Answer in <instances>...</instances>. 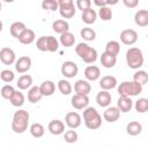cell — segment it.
<instances>
[{
  "instance_id": "1",
  "label": "cell",
  "mask_w": 148,
  "mask_h": 148,
  "mask_svg": "<svg viewBox=\"0 0 148 148\" xmlns=\"http://www.w3.org/2000/svg\"><path fill=\"white\" fill-rule=\"evenodd\" d=\"M29 118L30 114L27 110L20 109L15 111L12 120V130L13 132L17 134H22L28 130V124H29Z\"/></svg>"
},
{
  "instance_id": "2",
  "label": "cell",
  "mask_w": 148,
  "mask_h": 148,
  "mask_svg": "<svg viewBox=\"0 0 148 148\" xmlns=\"http://www.w3.org/2000/svg\"><path fill=\"white\" fill-rule=\"evenodd\" d=\"M83 121L87 128L97 130L102 125V117L98 111L92 106H87L83 110Z\"/></svg>"
},
{
  "instance_id": "3",
  "label": "cell",
  "mask_w": 148,
  "mask_h": 148,
  "mask_svg": "<svg viewBox=\"0 0 148 148\" xmlns=\"http://www.w3.org/2000/svg\"><path fill=\"white\" fill-rule=\"evenodd\" d=\"M75 52L86 64H92L97 60V51L87 43H79L75 46Z\"/></svg>"
},
{
  "instance_id": "4",
  "label": "cell",
  "mask_w": 148,
  "mask_h": 148,
  "mask_svg": "<svg viewBox=\"0 0 148 148\" xmlns=\"http://www.w3.org/2000/svg\"><path fill=\"white\" fill-rule=\"evenodd\" d=\"M126 64L132 69H139L145 61L142 51L139 47H130L126 51Z\"/></svg>"
},
{
  "instance_id": "5",
  "label": "cell",
  "mask_w": 148,
  "mask_h": 148,
  "mask_svg": "<svg viewBox=\"0 0 148 148\" xmlns=\"http://www.w3.org/2000/svg\"><path fill=\"white\" fill-rule=\"evenodd\" d=\"M142 88L143 87L141 84L134 81H124L118 86L117 91L121 97H132V96H138L142 91Z\"/></svg>"
},
{
  "instance_id": "6",
  "label": "cell",
  "mask_w": 148,
  "mask_h": 148,
  "mask_svg": "<svg viewBox=\"0 0 148 148\" xmlns=\"http://www.w3.org/2000/svg\"><path fill=\"white\" fill-rule=\"evenodd\" d=\"M36 46L42 52H56L59 49V40L53 36H42L37 39Z\"/></svg>"
},
{
  "instance_id": "7",
  "label": "cell",
  "mask_w": 148,
  "mask_h": 148,
  "mask_svg": "<svg viewBox=\"0 0 148 148\" xmlns=\"http://www.w3.org/2000/svg\"><path fill=\"white\" fill-rule=\"evenodd\" d=\"M58 9L64 18H71L75 15V5L73 0H59L58 1Z\"/></svg>"
},
{
  "instance_id": "8",
  "label": "cell",
  "mask_w": 148,
  "mask_h": 148,
  "mask_svg": "<svg viewBox=\"0 0 148 148\" xmlns=\"http://www.w3.org/2000/svg\"><path fill=\"white\" fill-rule=\"evenodd\" d=\"M60 71H61V74H62L65 77L72 79V77H74V76L77 75V73H79V67H77V65H76L74 61L68 60V61H65V62L61 65Z\"/></svg>"
},
{
  "instance_id": "9",
  "label": "cell",
  "mask_w": 148,
  "mask_h": 148,
  "mask_svg": "<svg viewBox=\"0 0 148 148\" xmlns=\"http://www.w3.org/2000/svg\"><path fill=\"white\" fill-rule=\"evenodd\" d=\"M120 40L125 45H133L138 40V32L134 29H125L120 32Z\"/></svg>"
},
{
  "instance_id": "10",
  "label": "cell",
  "mask_w": 148,
  "mask_h": 148,
  "mask_svg": "<svg viewBox=\"0 0 148 148\" xmlns=\"http://www.w3.org/2000/svg\"><path fill=\"white\" fill-rule=\"evenodd\" d=\"M31 58L28 56H22L20 57L16 61H15V69L16 72H18L20 74H24L27 73L30 68H31Z\"/></svg>"
},
{
  "instance_id": "11",
  "label": "cell",
  "mask_w": 148,
  "mask_h": 148,
  "mask_svg": "<svg viewBox=\"0 0 148 148\" xmlns=\"http://www.w3.org/2000/svg\"><path fill=\"white\" fill-rule=\"evenodd\" d=\"M0 61L5 65H13L16 61L15 52L10 47H2L0 50Z\"/></svg>"
},
{
  "instance_id": "12",
  "label": "cell",
  "mask_w": 148,
  "mask_h": 148,
  "mask_svg": "<svg viewBox=\"0 0 148 148\" xmlns=\"http://www.w3.org/2000/svg\"><path fill=\"white\" fill-rule=\"evenodd\" d=\"M81 116L75 112V111H72V112H68L65 117V124L71 128V130H75L77 127H80L81 125Z\"/></svg>"
},
{
  "instance_id": "13",
  "label": "cell",
  "mask_w": 148,
  "mask_h": 148,
  "mask_svg": "<svg viewBox=\"0 0 148 148\" xmlns=\"http://www.w3.org/2000/svg\"><path fill=\"white\" fill-rule=\"evenodd\" d=\"M71 104L76 110H84L89 104V97L84 95H74L71 99Z\"/></svg>"
},
{
  "instance_id": "14",
  "label": "cell",
  "mask_w": 148,
  "mask_h": 148,
  "mask_svg": "<svg viewBox=\"0 0 148 148\" xmlns=\"http://www.w3.org/2000/svg\"><path fill=\"white\" fill-rule=\"evenodd\" d=\"M74 90L76 92V95H84V96H88L89 92L91 91V86L90 83L87 81V80H77L75 83H74Z\"/></svg>"
},
{
  "instance_id": "15",
  "label": "cell",
  "mask_w": 148,
  "mask_h": 148,
  "mask_svg": "<svg viewBox=\"0 0 148 148\" xmlns=\"http://www.w3.org/2000/svg\"><path fill=\"white\" fill-rule=\"evenodd\" d=\"M117 79L113 75H105L99 80V87L102 90H111L117 87Z\"/></svg>"
},
{
  "instance_id": "16",
  "label": "cell",
  "mask_w": 148,
  "mask_h": 148,
  "mask_svg": "<svg viewBox=\"0 0 148 148\" xmlns=\"http://www.w3.org/2000/svg\"><path fill=\"white\" fill-rule=\"evenodd\" d=\"M132 108H133V101L131 99V97L119 96V98L117 101V109L119 110V112L127 113L132 110Z\"/></svg>"
},
{
  "instance_id": "17",
  "label": "cell",
  "mask_w": 148,
  "mask_h": 148,
  "mask_svg": "<svg viewBox=\"0 0 148 148\" xmlns=\"http://www.w3.org/2000/svg\"><path fill=\"white\" fill-rule=\"evenodd\" d=\"M119 117H120V112L117 109V106H108L103 112V118L108 123H114L119 119Z\"/></svg>"
},
{
  "instance_id": "18",
  "label": "cell",
  "mask_w": 148,
  "mask_h": 148,
  "mask_svg": "<svg viewBox=\"0 0 148 148\" xmlns=\"http://www.w3.org/2000/svg\"><path fill=\"white\" fill-rule=\"evenodd\" d=\"M49 132L53 135H60L65 133V124L59 119H53L49 123Z\"/></svg>"
},
{
  "instance_id": "19",
  "label": "cell",
  "mask_w": 148,
  "mask_h": 148,
  "mask_svg": "<svg viewBox=\"0 0 148 148\" xmlns=\"http://www.w3.org/2000/svg\"><path fill=\"white\" fill-rule=\"evenodd\" d=\"M84 76L87 81H96L101 77V69L98 66L95 65H89L84 69Z\"/></svg>"
},
{
  "instance_id": "20",
  "label": "cell",
  "mask_w": 148,
  "mask_h": 148,
  "mask_svg": "<svg viewBox=\"0 0 148 148\" xmlns=\"http://www.w3.org/2000/svg\"><path fill=\"white\" fill-rule=\"evenodd\" d=\"M111 99H112V96L106 90H101L97 94V96H96V102H97V104L101 108H108V106H110Z\"/></svg>"
},
{
  "instance_id": "21",
  "label": "cell",
  "mask_w": 148,
  "mask_h": 148,
  "mask_svg": "<svg viewBox=\"0 0 148 148\" xmlns=\"http://www.w3.org/2000/svg\"><path fill=\"white\" fill-rule=\"evenodd\" d=\"M39 90H40L42 96H52L56 91V84L51 80L43 81L39 86Z\"/></svg>"
},
{
  "instance_id": "22",
  "label": "cell",
  "mask_w": 148,
  "mask_h": 148,
  "mask_svg": "<svg viewBox=\"0 0 148 148\" xmlns=\"http://www.w3.org/2000/svg\"><path fill=\"white\" fill-rule=\"evenodd\" d=\"M134 22L139 27H147L148 25V10L147 9H139L134 15Z\"/></svg>"
},
{
  "instance_id": "23",
  "label": "cell",
  "mask_w": 148,
  "mask_h": 148,
  "mask_svg": "<svg viewBox=\"0 0 148 148\" xmlns=\"http://www.w3.org/2000/svg\"><path fill=\"white\" fill-rule=\"evenodd\" d=\"M35 38H36L35 31L31 30V29H28V28H27V29L20 35V37H18L17 39H18V42H20L21 44L29 45V44H31V43L35 42Z\"/></svg>"
},
{
  "instance_id": "24",
  "label": "cell",
  "mask_w": 148,
  "mask_h": 148,
  "mask_svg": "<svg viewBox=\"0 0 148 148\" xmlns=\"http://www.w3.org/2000/svg\"><path fill=\"white\" fill-rule=\"evenodd\" d=\"M52 29H53L54 32L61 35V34H64V32L69 31V23H68L67 21H65V20L59 18V20H56V21L52 23Z\"/></svg>"
},
{
  "instance_id": "25",
  "label": "cell",
  "mask_w": 148,
  "mask_h": 148,
  "mask_svg": "<svg viewBox=\"0 0 148 148\" xmlns=\"http://www.w3.org/2000/svg\"><path fill=\"white\" fill-rule=\"evenodd\" d=\"M31 84H32V76L29 75V74H23L18 77L17 82H16V86L18 89L21 90H25V89H30L31 88Z\"/></svg>"
},
{
  "instance_id": "26",
  "label": "cell",
  "mask_w": 148,
  "mask_h": 148,
  "mask_svg": "<svg viewBox=\"0 0 148 148\" xmlns=\"http://www.w3.org/2000/svg\"><path fill=\"white\" fill-rule=\"evenodd\" d=\"M81 20H82L86 24H92V23H95L96 20H97V13H96L95 9H92V8L86 9V10L82 12Z\"/></svg>"
},
{
  "instance_id": "27",
  "label": "cell",
  "mask_w": 148,
  "mask_h": 148,
  "mask_svg": "<svg viewBox=\"0 0 148 148\" xmlns=\"http://www.w3.org/2000/svg\"><path fill=\"white\" fill-rule=\"evenodd\" d=\"M27 29V25L23 23V22H20V21H16V22H13L10 28H9V31H10V35L15 38H18L20 35Z\"/></svg>"
},
{
  "instance_id": "28",
  "label": "cell",
  "mask_w": 148,
  "mask_h": 148,
  "mask_svg": "<svg viewBox=\"0 0 148 148\" xmlns=\"http://www.w3.org/2000/svg\"><path fill=\"white\" fill-rule=\"evenodd\" d=\"M141 132H142V125L139 121H134L133 120V121H130L126 125V133L128 135L135 136V135H139Z\"/></svg>"
},
{
  "instance_id": "29",
  "label": "cell",
  "mask_w": 148,
  "mask_h": 148,
  "mask_svg": "<svg viewBox=\"0 0 148 148\" xmlns=\"http://www.w3.org/2000/svg\"><path fill=\"white\" fill-rule=\"evenodd\" d=\"M104 52L110 54V56L117 57L120 52V44L117 40H109L105 45V51Z\"/></svg>"
},
{
  "instance_id": "30",
  "label": "cell",
  "mask_w": 148,
  "mask_h": 148,
  "mask_svg": "<svg viewBox=\"0 0 148 148\" xmlns=\"http://www.w3.org/2000/svg\"><path fill=\"white\" fill-rule=\"evenodd\" d=\"M59 43H60L62 46H65V47H71V46H73L74 43H75V37H74V35H73L72 32H69V31L64 32V34L60 35Z\"/></svg>"
},
{
  "instance_id": "31",
  "label": "cell",
  "mask_w": 148,
  "mask_h": 148,
  "mask_svg": "<svg viewBox=\"0 0 148 148\" xmlns=\"http://www.w3.org/2000/svg\"><path fill=\"white\" fill-rule=\"evenodd\" d=\"M101 64L105 68H112L117 64V57H113V56H110V54L103 52L101 56Z\"/></svg>"
},
{
  "instance_id": "32",
  "label": "cell",
  "mask_w": 148,
  "mask_h": 148,
  "mask_svg": "<svg viewBox=\"0 0 148 148\" xmlns=\"http://www.w3.org/2000/svg\"><path fill=\"white\" fill-rule=\"evenodd\" d=\"M42 94H40V90H39V87L37 86H34L31 87L29 90H28V101L30 103H37L42 99Z\"/></svg>"
},
{
  "instance_id": "33",
  "label": "cell",
  "mask_w": 148,
  "mask_h": 148,
  "mask_svg": "<svg viewBox=\"0 0 148 148\" xmlns=\"http://www.w3.org/2000/svg\"><path fill=\"white\" fill-rule=\"evenodd\" d=\"M29 131H30V134L34 136V138H42L45 133V128L42 124L39 123H34L31 124V126L29 127Z\"/></svg>"
},
{
  "instance_id": "34",
  "label": "cell",
  "mask_w": 148,
  "mask_h": 148,
  "mask_svg": "<svg viewBox=\"0 0 148 148\" xmlns=\"http://www.w3.org/2000/svg\"><path fill=\"white\" fill-rule=\"evenodd\" d=\"M10 104L13 105V106H16V108H20V106H22L23 104H24V101H25V98H24V95L21 92V91H18V90H15L14 91V94H13V96L10 97Z\"/></svg>"
},
{
  "instance_id": "35",
  "label": "cell",
  "mask_w": 148,
  "mask_h": 148,
  "mask_svg": "<svg viewBox=\"0 0 148 148\" xmlns=\"http://www.w3.org/2000/svg\"><path fill=\"white\" fill-rule=\"evenodd\" d=\"M133 81L139 83V84H141L143 87L148 82V74H147V72L146 71H140V69L136 71L134 73V75H133Z\"/></svg>"
},
{
  "instance_id": "36",
  "label": "cell",
  "mask_w": 148,
  "mask_h": 148,
  "mask_svg": "<svg viewBox=\"0 0 148 148\" xmlns=\"http://www.w3.org/2000/svg\"><path fill=\"white\" fill-rule=\"evenodd\" d=\"M58 89L62 95H69L73 90V87L68 80L62 79V80H59L58 82Z\"/></svg>"
},
{
  "instance_id": "37",
  "label": "cell",
  "mask_w": 148,
  "mask_h": 148,
  "mask_svg": "<svg viewBox=\"0 0 148 148\" xmlns=\"http://www.w3.org/2000/svg\"><path fill=\"white\" fill-rule=\"evenodd\" d=\"M80 35H81V37H82L84 40H87V42L95 40V38H96V31H95L94 29H91V28H88V27L82 28L81 31H80Z\"/></svg>"
},
{
  "instance_id": "38",
  "label": "cell",
  "mask_w": 148,
  "mask_h": 148,
  "mask_svg": "<svg viewBox=\"0 0 148 148\" xmlns=\"http://www.w3.org/2000/svg\"><path fill=\"white\" fill-rule=\"evenodd\" d=\"M134 108H135L136 112H139V113H145V112H147V111H148V99L145 98V97L139 98V99L135 102Z\"/></svg>"
},
{
  "instance_id": "39",
  "label": "cell",
  "mask_w": 148,
  "mask_h": 148,
  "mask_svg": "<svg viewBox=\"0 0 148 148\" xmlns=\"http://www.w3.org/2000/svg\"><path fill=\"white\" fill-rule=\"evenodd\" d=\"M97 16H99V18L103 20V21H110L112 18V10L108 6L106 7H101L98 9Z\"/></svg>"
},
{
  "instance_id": "40",
  "label": "cell",
  "mask_w": 148,
  "mask_h": 148,
  "mask_svg": "<svg viewBox=\"0 0 148 148\" xmlns=\"http://www.w3.org/2000/svg\"><path fill=\"white\" fill-rule=\"evenodd\" d=\"M14 91H15V89H14L13 86H10V84H5V86L1 88V90H0V95H1V97L5 98V99H10V97H12L13 94H14Z\"/></svg>"
},
{
  "instance_id": "41",
  "label": "cell",
  "mask_w": 148,
  "mask_h": 148,
  "mask_svg": "<svg viewBox=\"0 0 148 148\" xmlns=\"http://www.w3.org/2000/svg\"><path fill=\"white\" fill-rule=\"evenodd\" d=\"M0 79H1L3 82H6V83H10V82L15 79V74H14V72L10 71V69H3V71H1V73H0Z\"/></svg>"
},
{
  "instance_id": "42",
  "label": "cell",
  "mask_w": 148,
  "mask_h": 148,
  "mask_svg": "<svg viewBox=\"0 0 148 148\" xmlns=\"http://www.w3.org/2000/svg\"><path fill=\"white\" fill-rule=\"evenodd\" d=\"M64 139L67 143H74L77 141V133L75 130H68L64 134Z\"/></svg>"
},
{
  "instance_id": "43",
  "label": "cell",
  "mask_w": 148,
  "mask_h": 148,
  "mask_svg": "<svg viewBox=\"0 0 148 148\" xmlns=\"http://www.w3.org/2000/svg\"><path fill=\"white\" fill-rule=\"evenodd\" d=\"M42 8L45 10H50V12H54L58 9V1L56 0H44L42 2Z\"/></svg>"
},
{
  "instance_id": "44",
  "label": "cell",
  "mask_w": 148,
  "mask_h": 148,
  "mask_svg": "<svg viewBox=\"0 0 148 148\" xmlns=\"http://www.w3.org/2000/svg\"><path fill=\"white\" fill-rule=\"evenodd\" d=\"M75 5H76V8L80 9L81 12L91 8V1L90 0H76Z\"/></svg>"
},
{
  "instance_id": "45",
  "label": "cell",
  "mask_w": 148,
  "mask_h": 148,
  "mask_svg": "<svg viewBox=\"0 0 148 148\" xmlns=\"http://www.w3.org/2000/svg\"><path fill=\"white\" fill-rule=\"evenodd\" d=\"M123 3L127 8H135L139 5V1L138 0H123Z\"/></svg>"
},
{
  "instance_id": "46",
  "label": "cell",
  "mask_w": 148,
  "mask_h": 148,
  "mask_svg": "<svg viewBox=\"0 0 148 148\" xmlns=\"http://www.w3.org/2000/svg\"><path fill=\"white\" fill-rule=\"evenodd\" d=\"M2 28H3V23H2V21L0 20V32L2 31Z\"/></svg>"
},
{
  "instance_id": "47",
  "label": "cell",
  "mask_w": 148,
  "mask_h": 148,
  "mask_svg": "<svg viewBox=\"0 0 148 148\" xmlns=\"http://www.w3.org/2000/svg\"><path fill=\"white\" fill-rule=\"evenodd\" d=\"M0 12H1V2H0Z\"/></svg>"
}]
</instances>
